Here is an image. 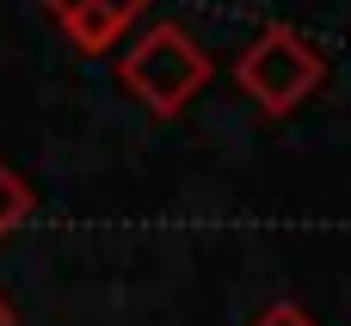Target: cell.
<instances>
[{"mask_svg":"<svg viewBox=\"0 0 351 326\" xmlns=\"http://www.w3.org/2000/svg\"><path fill=\"white\" fill-rule=\"evenodd\" d=\"M117 80H123V92L142 99L154 117H173V111H185V105L204 92V80H210V55H204L179 25H148V31L123 49Z\"/></svg>","mask_w":351,"mask_h":326,"instance_id":"6da1fadb","label":"cell"},{"mask_svg":"<svg viewBox=\"0 0 351 326\" xmlns=\"http://www.w3.org/2000/svg\"><path fill=\"white\" fill-rule=\"evenodd\" d=\"M234 74H241V86L265 105V111H290V105H302L315 86H321V55H308L302 43H296V31H265L241 62H234Z\"/></svg>","mask_w":351,"mask_h":326,"instance_id":"7a4b0ae2","label":"cell"},{"mask_svg":"<svg viewBox=\"0 0 351 326\" xmlns=\"http://www.w3.org/2000/svg\"><path fill=\"white\" fill-rule=\"evenodd\" d=\"M43 6L56 12V25L68 31V43L86 49V55L111 49V43L148 12V0H43Z\"/></svg>","mask_w":351,"mask_h":326,"instance_id":"3957f363","label":"cell"},{"mask_svg":"<svg viewBox=\"0 0 351 326\" xmlns=\"http://www.w3.org/2000/svg\"><path fill=\"white\" fill-rule=\"evenodd\" d=\"M31 210H37V191L0 160V234H12L19 222H31Z\"/></svg>","mask_w":351,"mask_h":326,"instance_id":"277c9868","label":"cell"},{"mask_svg":"<svg viewBox=\"0 0 351 326\" xmlns=\"http://www.w3.org/2000/svg\"><path fill=\"white\" fill-rule=\"evenodd\" d=\"M253 326H315V321H308L302 308H290V302H278V308H265V314H259Z\"/></svg>","mask_w":351,"mask_h":326,"instance_id":"5b68a950","label":"cell"},{"mask_svg":"<svg viewBox=\"0 0 351 326\" xmlns=\"http://www.w3.org/2000/svg\"><path fill=\"white\" fill-rule=\"evenodd\" d=\"M0 326H19V314H12V302L0 296Z\"/></svg>","mask_w":351,"mask_h":326,"instance_id":"8992f818","label":"cell"}]
</instances>
